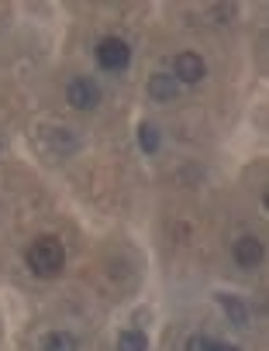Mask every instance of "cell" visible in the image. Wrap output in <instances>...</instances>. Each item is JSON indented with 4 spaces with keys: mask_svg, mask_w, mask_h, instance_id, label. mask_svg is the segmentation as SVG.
Listing matches in <instances>:
<instances>
[{
    "mask_svg": "<svg viewBox=\"0 0 269 351\" xmlns=\"http://www.w3.org/2000/svg\"><path fill=\"white\" fill-rule=\"evenodd\" d=\"M25 262H28V269H32L38 279H52V276H59L62 265H66V248H62V241H59L56 234H38V238L28 245Z\"/></svg>",
    "mask_w": 269,
    "mask_h": 351,
    "instance_id": "6da1fadb",
    "label": "cell"
},
{
    "mask_svg": "<svg viewBox=\"0 0 269 351\" xmlns=\"http://www.w3.org/2000/svg\"><path fill=\"white\" fill-rule=\"evenodd\" d=\"M93 56H97V66L104 73H124L128 62H131V45L124 38H117V35H107V38L97 42Z\"/></svg>",
    "mask_w": 269,
    "mask_h": 351,
    "instance_id": "7a4b0ae2",
    "label": "cell"
},
{
    "mask_svg": "<svg viewBox=\"0 0 269 351\" xmlns=\"http://www.w3.org/2000/svg\"><path fill=\"white\" fill-rule=\"evenodd\" d=\"M100 83L97 80H90V76H73L69 83H66V100H69V107L73 110H97L100 107Z\"/></svg>",
    "mask_w": 269,
    "mask_h": 351,
    "instance_id": "3957f363",
    "label": "cell"
},
{
    "mask_svg": "<svg viewBox=\"0 0 269 351\" xmlns=\"http://www.w3.org/2000/svg\"><path fill=\"white\" fill-rule=\"evenodd\" d=\"M207 76V62L197 52H180L173 62V80L176 83H200Z\"/></svg>",
    "mask_w": 269,
    "mask_h": 351,
    "instance_id": "277c9868",
    "label": "cell"
},
{
    "mask_svg": "<svg viewBox=\"0 0 269 351\" xmlns=\"http://www.w3.org/2000/svg\"><path fill=\"white\" fill-rule=\"evenodd\" d=\"M218 303H221L224 317H228L235 327H248V324H252V310H248V303H245L242 296H235V293H224V296H218Z\"/></svg>",
    "mask_w": 269,
    "mask_h": 351,
    "instance_id": "5b68a950",
    "label": "cell"
},
{
    "mask_svg": "<svg viewBox=\"0 0 269 351\" xmlns=\"http://www.w3.org/2000/svg\"><path fill=\"white\" fill-rule=\"evenodd\" d=\"M235 262H238L242 269H255V265L262 262V241L252 238V234L238 238V241H235Z\"/></svg>",
    "mask_w": 269,
    "mask_h": 351,
    "instance_id": "8992f818",
    "label": "cell"
},
{
    "mask_svg": "<svg viewBox=\"0 0 269 351\" xmlns=\"http://www.w3.org/2000/svg\"><path fill=\"white\" fill-rule=\"evenodd\" d=\"M149 93H152V100H176V93H180V83L169 76V73H156L152 80H149Z\"/></svg>",
    "mask_w": 269,
    "mask_h": 351,
    "instance_id": "52a82bcc",
    "label": "cell"
},
{
    "mask_svg": "<svg viewBox=\"0 0 269 351\" xmlns=\"http://www.w3.org/2000/svg\"><path fill=\"white\" fill-rule=\"evenodd\" d=\"M42 351H80V341L69 330H52L42 337Z\"/></svg>",
    "mask_w": 269,
    "mask_h": 351,
    "instance_id": "ba28073f",
    "label": "cell"
},
{
    "mask_svg": "<svg viewBox=\"0 0 269 351\" xmlns=\"http://www.w3.org/2000/svg\"><path fill=\"white\" fill-rule=\"evenodd\" d=\"M117 351H149V337L142 330H121Z\"/></svg>",
    "mask_w": 269,
    "mask_h": 351,
    "instance_id": "9c48e42d",
    "label": "cell"
},
{
    "mask_svg": "<svg viewBox=\"0 0 269 351\" xmlns=\"http://www.w3.org/2000/svg\"><path fill=\"white\" fill-rule=\"evenodd\" d=\"M139 145H142V152H145V155H156V152H159V145H163L159 128H156V124H139Z\"/></svg>",
    "mask_w": 269,
    "mask_h": 351,
    "instance_id": "30bf717a",
    "label": "cell"
},
{
    "mask_svg": "<svg viewBox=\"0 0 269 351\" xmlns=\"http://www.w3.org/2000/svg\"><path fill=\"white\" fill-rule=\"evenodd\" d=\"M207 344H211V337H204V334H190L187 344H183V351H207Z\"/></svg>",
    "mask_w": 269,
    "mask_h": 351,
    "instance_id": "8fae6325",
    "label": "cell"
},
{
    "mask_svg": "<svg viewBox=\"0 0 269 351\" xmlns=\"http://www.w3.org/2000/svg\"><path fill=\"white\" fill-rule=\"evenodd\" d=\"M207 351H238V348H235V344H224V341H211Z\"/></svg>",
    "mask_w": 269,
    "mask_h": 351,
    "instance_id": "7c38bea8",
    "label": "cell"
}]
</instances>
